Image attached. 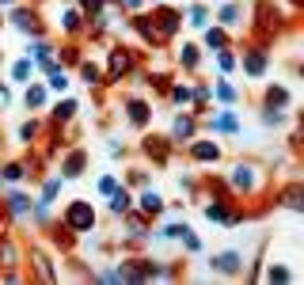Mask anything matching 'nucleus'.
<instances>
[{
	"label": "nucleus",
	"instance_id": "7",
	"mask_svg": "<svg viewBox=\"0 0 304 285\" xmlns=\"http://www.w3.org/2000/svg\"><path fill=\"white\" fill-rule=\"evenodd\" d=\"M130 118H133V122H137V126H141V122L148 118V111H145V103H130Z\"/></svg>",
	"mask_w": 304,
	"mask_h": 285
},
{
	"label": "nucleus",
	"instance_id": "14",
	"mask_svg": "<svg viewBox=\"0 0 304 285\" xmlns=\"http://www.w3.org/2000/svg\"><path fill=\"white\" fill-rule=\"evenodd\" d=\"M217 130H236V118H232V114H225V118H217Z\"/></svg>",
	"mask_w": 304,
	"mask_h": 285
},
{
	"label": "nucleus",
	"instance_id": "3",
	"mask_svg": "<svg viewBox=\"0 0 304 285\" xmlns=\"http://www.w3.org/2000/svg\"><path fill=\"white\" fill-rule=\"evenodd\" d=\"M232 182H236L240 190H251V186H255V175H251V167H236Z\"/></svg>",
	"mask_w": 304,
	"mask_h": 285
},
{
	"label": "nucleus",
	"instance_id": "1",
	"mask_svg": "<svg viewBox=\"0 0 304 285\" xmlns=\"http://www.w3.org/2000/svg\"><path fill=\"white\" fill-rule=\"evenodd\" d=\"M91 221H95V213H91L84 202H76V206L69 209V225L72 228H91Z\"/></svg>",
	"mask_w": 304,
	"mask_h": 285
},
{
	"label": "nucleus",
	"instance_id": "10",
	"mask_svg": "<svg viewBox=\"0 0 304 285\" xmlns=\"http://www.w3.org/2000/svg\"><path fill=\"white\" fill-rule=\"evenodd\" d=\"M194 156H198V160H213L217 148H213V145H198V148H194Z\"/></svg>",
	"mask_w": 304,
	"mask_h": 285
},
{
	"label": "nucleus",
	"instance_id": "8",
	"mask_svg": "<svg viewBox=\"0 0 304 285\" xmlns=\"http://www.w3.org/2000/svg\"><path fill=\"white\" fill-rule=\"evenodd\" d=\"M141 206H145L148 213H156V209L164 206V202H160V194H145V198H141Z\"/></svg>",
	"mask_w": 304,
	"mask_h": 285
},
{
	"label": "nucleus",
	"instance_id": "21",
	"mask_svg": "<svg viewBox=\"0 0 304 285\" xmlns=\"http://www.w3.org/2000/svg\"><path fill=\"white\" fill-rule=\"evenodd\" d=\"M182 61H186V65H194V61H198V53H194L190 46H182Z\"/></svg>",
	"mask_w": 304,
	"mask_h": 285
},
{
	"label": "nucleus",
	"instance_id": "2",
	"mask_svg": "<svg viewBox=\"0 0 304 285\" xmlns=\"http://www.w3.org/2000/svg\"><path fill=\"white\" fill-rule=\"evenodd\" d=\"M175 27H179V16H175V12H160V16H156V35L160 38H167V35H171V31H175Z\"/></svg>",
	"mask_w": 304,
	"mask_h": 285
},
{
	"label": "nucleus",
	"instance_id": "17",
	"mask_svg": "<svg viewBox=\"0 0 304 285\" xmlns=\"http://www.w3.org/2000/svg\"><path fill=\"white\" fill-rule=\"evenodd\" d=\"M84 76H87V84H95V80H99V69H95V65H84Z\"/></svg>",
	"mask_w": 304,
	"mask_h": 285
},
{
	"label": "nucleus",
	"instance_id": "22",
	"mask_svg": "<svg viewBox=\"0 0 304 285\" xmlns=\"http://www.w3.org/2000/svg\"><path fill=\"white\" fill-rule=\"evenodd\" d=\"M285 103V91H270V107H281Z\"/></svg>",
	"mask_w": 304,
	"mask_h": 285
},
{
	"label": "nucleus",
	"instance_id": "6",
	"mask_svg": "<svg viewBox=\"0 0 304 285\" xmlns=\"http://www.w3.org/2000/svg\"><path fill=\"white\" fill-rule=\"evenodd\" d=\"M80 167H84V152H72V156H69V164H65V175H76Z\"/></svg>",
	"mask_w": 304,
	"mask_h": 285
},
{
	"label": "nucleus",
	"instance_id": "20",
	"mask_svg": "<svg viewBox=\"0 0 304 285\" xmlns=\"http://www.w3.org/2000/svg\"><path fill=\"white\" fill-rule=\"evenodd\" d=\"M190 23H194V27H201V23H206V12L194 8V12H190Z\"/></svg>",
	"mask_w": 304,
	"mask_h": 285
},
{
	"label": "nucleus",
	"instance_id": "5",
	"mask_svg": "<svg viewBox=\"0 0 304 285\" xmlns=\"http://www.w3.org/2000/svg\"><path fill=\"white\" fill-rule=\"evenodd\" d=\"M243 65H247V72H255V76H259V72H262V65H266V57H262V50L247 53V61H243Z\"/></svg>",
	"mask_w": 304,
	"mask_h": 285
},
{
	"label": "nucleus",
	"instance_id": "15",
	"mask_svg": "<svg viewBox=\"0 0 304 285\" xmlns=\"http://www.w3.org/2000/svg\"><path fill=\"white\" fill-rule=\"evenodd\" d=\"M12 209H16V213H23V209H27V198H23V194H12Z\"/></svg>",
	"mask_w": 304,
	"mask_h": 285
},
{
	"label": "nucleus",
	"instance_id": "19",
	"mask_svg": "<svg viewBox=\"0 0 304 285\" xmlns=\"http://www.w3.org/2000/svg\"><path fill=\"white\" fill-rule=\"evenodd\" d=\"M72 111H76V103H61V107H57V118H69Z\"/></svg>",
	"mask_w": 304,
	"mask_h": 285
},
{
	"label": "nucleus",
	"instance_id": "18",
	"mask_svg": "<svg viewBox=\"0 0 304 285\" xmlns=\"http://www.w3.org/2000/svg\"><path fill=\"white\" fill-rule=\"evenodd\" d=\"M206 38H209V46H225V35H221V31H209Z\"/></svg>",
	"mask_w": 304,
	"mask_h": 285
},
{
	"label": "nucleus",
	"instance_id": "4",
	"mask_svg": "<svg viewBox=\"0 0 304 285\" xmlns=\"http://www.w3.org/2000/svg\"><path fill=\"white\" fill-rule=\"evenodd\" d=\"M130 69V53H122V50H114V57H111V72L114 76H122V72Z\"/></svg>",
	"mask_w": 304,
	"mask_h": 285
},
{
	"label": "nucleus",
	"instance_id": "16",
	"mask_svg": "<svg viewBox=\"0 0 304 285\" xmlns=\"http://www.w3.org/2000/svg\"><path fill=\"white\" fill-rule=\"evenodd\" d=\"M130 206V198H126V190H118V194H114V209H126Z\"/></svg>",
	"mask_w": 304,
	"mask_h": 285
},
{
	"label": "nucleus",
	"instance_id": "13",
	"mask_svg": "<svg viewBox=\"0 0 304 285\" xmlns=\"http://www.w3.org/2000/svg\"><path fill=\"white\" fill-rule=\"evenodd\" d=\"M27 103H31V107L42 103V87H31V91H27Z\"/></svg>",
	"mask_w": 304,
	"mask_h": 285
},
{
	"label": "nucleus",
	"instance_id": "11",
	"mask_svg": "<svg viewBox=\"0 0 304 285\" xmlns=\"http://www.w3.org/2000/svg\"><path fill=\"white\" fill-rule=\"evenodd\" d=\"M190 130H194V126H190V118H179V122H175V133H179V137H186Z\"/></svg>",
	"mask_w": 304,
	"mask_h": 285
},
{
	"label": "nucleus",
	"instance_id": "9",
	"mask_svg": "<svg viewBox=\"0 0 304 285\" xmlns=\"http://www.w3.org/2000/svg\"><path fill=\"white\" fill-rule=\"evenodd\" d=\"M217 266H221V270H228V274H232V270L240 266V259H236V255H221V259H217Z\"/></svg>",
	"mask_w": 304,
	"mask_h": 285
},
{
	"label": "nucleus",
	"instance_id": "12",
	"mask_svg": "<svg viewBox=\"0 0 304 285\" xmlns=\"http://www.w3.org/2000/svg\"><path fill=\"white\" fill-rule=\"evenodd\" d=\"M27 76H31V61H19L16 65V80H27Z\"/></svg>",
	"mask_w": 304,
	"mask_h": 285
}]
</instances>
